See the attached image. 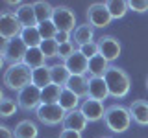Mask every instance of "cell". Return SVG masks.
Here are the masks:
<instances>
[{
    "instance_id": "cell-14",
    "label": "cell",
    "mask_w": 148,
    "mask_h": 138,
    "mask_svg": "<svg viewBox=\"0 0 148 138\" xmlns=\"http://www.w3.org/2000/svg\"><path fill=\"white\" fill-rule=\"evenodd\" d=\"M87 118L83 116V112L80 109H76V110H71V112H67V116H65L63 120V129H69V131H78V133H82L83 129L87 127Z\"/></svg>"
},
{
    "instance_id": "cell-32",
    "label": "cell",
    "mask_w": 148,
    "mask_h": 138,
    "mask_svg": "<svg viewBox=\"0 0 148 138\" xmlns=\"http://www.w3.org/2000/svg\"><path fill=\"white\" fill-rule=\"evenodd\" d=\"M80 52L85 55L87 59H92L95 57V55H98V43H95V41H92V43H89V44H83V46H80Z\"/></svg>"
},
{
    "instance_id": "cell-36",
    "label": "cell",
    "mask_w": 148,
    "mask_h": 138,
    "mask_svg": "<svg viewBox=\"0 0 148 138\" xmlns=\"http://www.w3.org/2000/svg\"><path fill=\"white\" fill-rule=\"evenodd\" d=\"M59 138H82V133L78 131H69V129H63L59 133Z\"/></svg>"
},
{
    "instance_id": "cell-3",
    "label": "cell",
    "mask_w": 148,
    "mask_h": 138,
    "mask_svg": "<svg viewBox=\"0 0 148 138\" xmlns=\"http://www.w3.org/2000/svg\"><path fill=\"white\" fill-rule=\"evenodd\" d=\"M4 85L9 90H18L26 89L28 85H32V68L26 66L24 63L8 66V70L4 72Z\"/></svg>"
},
{
    "instance_id": "cell-22",
    "label": "cell",
    "mask_w": 148,
    "mask_h": 138,
    "mask_svg": "<svg viewBox=\"0 0 148 138\" xmlns=\"http://www.w3.org/2000/svg\"><path fill=\"white\" fill-rule=\"evenodd\" d=\"M109 66H111L109 61H106V59L98 53L92 59H89V70H87V74H89V77H104Z\"/></svg>"
},
{
    "instance_id": "cell-5",
    "label": "cell",
    "mask_w": 148,
    "mask_h": 138,
    "mask_svg": "<svg viewBox=\"0 0 148 138\" xmlns=\"http://www.w3.org/2000/svg\"><path fill=\"white\" fill-rule=\"evenodd\" d=\"M22 24L18 22V18L15 15V11H4L0 15V37L4 41H13V39H18L22 33Z\"/></svg>"
},
{
    "instance_id": "cell-24",
    "label": "cell",
    "mask_w": 148,
    "mask_h": 138,
    "mask_svg": "<svg viewBox=\"0 0 148 138\" xmlns=\"http://www.w3.org/2000/svg\"><path fill=\"white\" fill-rule=\"evenodd\" d=\"M34 9H35V17H37V26L43 24V22H46V20H52L54 6L50 2L37 0V2H34Z\"/></svg>"
},
{
    "instance_id": "cell-27",
    "label": "cell",
    "mask_w": 148,
    "mask_h": 138,
    "mask_svg": "<svg viewBox=\"0 0 148 138\" xmlns=\"http://www.w3.org/2000/svg\"><path fill=\"white\" fill-rule=\"evenodd\" d=\"M106 7H108L111 18H122L130 11L126 0H106Z\"/></svg>"
},
{
    "instance_id": "cell-20",
    "label": "cell",
    "mask_w": 148,
    "mask_h": 138,
    "mask_svg": "<svg viewBox=\"0 0 148 138\" xmlns=\"http://www.w3.org/2000/svg\"><path fill=\"white\" fill-rule=\"evenodd\" d=\"M13 135H15V138H37L39 129H37V123L32 122V120H21L17 123Z\"/></svg>"
},
{
    "instance_id": "cell-7",
    "label": "cell",
    "mask_w": 148,
    "mask_h": 138,
    "mask_svg": "<svg viewBox=\"0 0 148 138\" xmlns=\"http://www.w3.org/2000/svg\"><path fill=\"white\" fill-rule=\"evenodd\" d=\"M65 116H67V112H65L58 103L56 105L41 103L35 110V118L39 120L41 123H45V125H58V123H63Z\"/></svg>"
},
{
    "instance_id": "cell-10",
    "label": "cell",
    "mask_w": 148,
    "mask_h": 138,
    "mask_svg": "<svg viewBox=\"0 0 148 138\" xmlns=\"http://www.w3.org/2000/svg\"><path fill=\"white\" fill-rule=\"evenodd\" d=\"M96 43H98V53L109 63L115 61V59L120 55V52H122L120 41L117 37H113V35H102Z\"/></svg>"
},
{
    "instance_id": "cell-8",
    "label": "cell",
    "mask_w": 148,
    "mask_h": 138,
    "mask_svg": "<svg viewBox=\"0 0 148 138\" xmlns=\"http://www.w3.org/2000/svg\"><path fill=\"white\" fill-rule=\"evenodd\" d=\"M85 17H87V22L92 26V28H108L109 22L113 20L106 7V2H92L85 11Z\"/></svg>"
},
{
    "instance_id": "cell-33",
    "label": "cell",
    "mask_w": 148,
    "mask_h": 138,
    "mask_svg": "<svg viewBox=\"0 0 148 138\" xmlns=\"http://www.w3.org/2000/svg\"><path fill=\"white\" fill-rule=\"evenodd\" d=\"M128 7L135 13H146L148 11V0H128Z\"/></svg>"
},
{
    "instance_id": "cell-13",
    "label": "cell",
    "mask_w": 148,
    "mask_h": 138,
    "mask_svg": "<svg viewBox=\"0 0 148 138\" xmlns=\"http://www.w3.org/2000/svg\"><path fill=\"white\" fill-rule=\"evenodd\" d=\"M109 96V89L104 77H89V90H87V98L104 101Z\"/></svg>"
},
{
    "instance_id": "cell-21",
    "label": "cell",
    "mask_w": 148,
    "mask_h": 138,
    "mask_svg": "<svg viewBox=\"0 0 148 138\" xmlns=\"http://www.w3.org/2000/svg\"><path fill=\"white\" fill-rule=\"evenodd\" d=\"M32 85L39 87L41 90H43L45 87L52 85V74H50V66H48V64L32 70Z\"/></svg>"
},
{
    "instance_id": "cell-18",
    "label": "cell",
    "mask_w": 148,
    "mask_h": 138,
    "mask_svg": "<svg viewBox=\"0 0 148 138\" xmlns=\"http://www.w3.org/2000/svg\"><path fill=\"white\" fill-rule=\"evenodd\" d=\"M65 89L72 90L78 98H87V90H89V77L87 76H71Z\"/></svg>"
},
{
    "instance_id": "cell-35",
    "label": "cell",
    "mask_w": 148,
    "mask_h": 138,
    "mask_svg": "<svg viewBox=\"0 0 148 138\" xmlns=\"http://www.w3.org/2000/svg\"><path fill=\"white\" fill-rule=\"evenodd\" d=\"M72 33H67V31H58V35H56V41H58V44H65V43H71L72 41Z\"/></svg>"
},
{
    "instance_id": "cell-37",
    "label": "cell",
    "mask_w": 148,
    "mask_h": 138,
    "mask_svg": "<svg viewBox=\"0 0 148 138\" xmlns=\"http://www.w3.org/2000/svg\"><path fill=\"white\" fill-rule=\"evenodd\" d=\"M0 133H2V138H15L13 131H11V129H8L6 125H2V127H0Z\"/></svg>"
},
{
    "instance_id": "cell-23",
    "label": "cell",
    "mask_w": 148,
    "mask_h": 138,
    "mask_svg": "<svg viewBox=\"0 0 148 138\" xmlns=\"http://www.w3.org/2000/svg\"><path fill=\"white\" fill-rule=\"evenodd\" d=\"M59 107H61L65 112H71V110H76V109H80V98H78L76 94H74L72 90H69V89H63L61 90V98H59Z\"/></svg>"
},
{
    "instance_id": "cell-25",
    "label": "cell",
    "mask_w": 148,
    "mask_h": 138,
    "mask_svg": "<svg viewBox=\"0 0 148 138\" xmlns=\"http://www.w3.org/2000/svg\"><path fill=\"white\" fill-rule=\"evenodd\" d=\"M45 61H46V57H45V53H43L41 48H28L26 57H24V64H26V66H30L32 70H35V68L45 66V64H46Z\"/></svg>"
},
{
    "instance_id": "cell-34",
    "label": "cell",
    "mask_w": 148,
    "mask_h": 138,
    "mask_svg": "<svg viewBox=\"0 0 148 138\" xmlns=\"http://www.w3.org/2000/svg\"><path fill=\"white\" fill-rule=\"evenodd\" d=\"M74 52H76V48H74V43L71 41V43L59 44V55H58V57L65 61V59H69V57H71V55H72Z\"/></svg>"
},
{
    "instance_id": "cell-11",
    "label": "cell",
    "mask_w": 148,
    "mask_h": 138,
    "mask_svg": "<svg viewBox=\"0 0 148 138\" xmlns=\"http://www.w3.org/2000/svg\"><path fill=\"white\" fill-rule=\"evenodd\" d=\"M80 110L83 112V116L87 118V122H100V120H104V114H106L104 101L91 99V98H85L82 101Z\"/></svg>"
},
{
    "instance_id": "cell-28",
    "label": "cell",
    "mask_w": 148,
    "mask_h": 138,
    "mask_svg": "<svg viewBox=\"0 0 148 138\" xmlns=\"http://www.w3.org/2000/svg\"><path fill=\"white\" fill-rule=\"evenodd\" d=\"M61 87L58 85H48L41 90V99H43L45 105H56L59 103V98H61Z\"/></svg>"
},
{
    "instance_id": "cell-12",
    "label": "cell",
    "mask_w": 148,
    "mask_h": 138,
    "mask_svg": "<svg viewBox=\"0 0 148 138\" xmlns=\"http://www.w3.org/2000/svg\"><path fill=\"white\" fill-rule=\"evenodd\" d=\"M65 66L69 68V72L72 76H87V70H89V59L83 55L80 50H76L69 59H65Z\"/></svg>"
},
{
    "instance_id": "cell-30",
    "label": "cell",
    "mask_w": 148,
    "mask_h": 138,
    "mask_svg": "<svg viewBox=\"0 0 148 138\" xmlns=\"http://www.w3.org/2000/svg\"><path fill=\"white\" fill-rule=\"evenodd\" d=\"M39 48L43 50V53H45L46 59H52V57H58V55H59V44H58V41H56V39L43 41Z\"/></svg>"
},
{
    "instance_id": "cell-31",
    "label": "cell",
    "mask_w": 148,
    "mask_h": 138,
    "mask_svg": "<svg viewBox=\"0 0 148 138\" xmlns=\"http://www.w3.org/2000/svg\"><path fill=\"white\" fill-rule=\"evenodd\" d=\"M37 30H39L41 37H43V41H48V39H56V35H58V28L52 20H46L43 24L37 26Z\"/></svg>"
},
{
    "instance_id": "cell-19",
    "label": "cell",
    "mask_w": 148,
    "mask_h": 138,
    "mask_svg": "<svg viewBox=\"0 0 148 138\" xmlns=\"http://www.w3.org/2000/svg\"><path fill=\"white\" fill-rule=\"evenodd\" d=\"M50 74H52V85H58V87H61V89L67 87V83L72 76V74L69 72V68L65 66V63L52 64V66H50Z\"/></svg>"
},
{
    "instance_id": "cell-4",
    "label": "cell",
    "mask_w": 148,
    "mask_h": 138,
    "mask_svg": "<svg viewBox=\"0 0 148 138\" xmlns=\"http://www.w3.org/2000/svg\"><path fill=\"white\" fill-rule=\"evenodd\" d=\"M52 22L56 24L58 31H67V33H72L76 30V13L72 11L69 6H54V15H52Z\"/></svg>"
},
{
    "instance_id": "cell-6",
    "label": "cell",
    "mask_w": 148,
    "mask_h": 138,
    "mask_svg": "<svg viewBox=\"0 0 148 138\" xmlns=\"http://www.w3.org/2000/svg\"><path fill=\"white\" fill-rule=\"evenodd\" d=\"M26 52H28V46L21 39L8 41V43H4V48H2V61L8 63L9 66L21 64V63H24Z\"/></svg>"
},
{
    "instance_id": "cell-1",
    "label": "cell",
    "mask_w": 148,
    "mask_h": 138,
    "mask_svg": "<svg viewBox=\"0 0 148 138\" xmlns=\"http://www.w3.org/2000/svg\"><path fill=\"white\" fill-rule=\"evenodd\" d=\"M132 122L133 120H132V114H130V109L124 107V105L113 103L106 109L104 123L111 133H126L132 125Z\"/></svg>"
},
{
    "instance_id": "cell-39",
    "label": "cell",
    "mask_w": 148,
    "mask_h": 138,
    "mask_svg": "<svg viewBox=\"0 0 148 138\" xmlns=\"http://www.w3.org/2000/svg\"><path fill=\"white\" fill-rule=\"evenodd\" d=\"M146 89H148V79H146Z\"/></svg>"
},
{
    "instance_id": "cell-17",
    "label": "cell",
    "mask_w": 148,
    "mask_h": 138,
    "mask_svg": "<svg viewBox=\"0 0 148 138\" xmlns=\"http://www.w3.org/2000/svg\"><path fill=\"white\" fill-rule=\"evenodd\" d=\"M15 15L18 18V22L22 24V28H34V26H37V17H35L34 4H22L21 7L15 9Z\"/></svg>"
},
{
    "instance_id": "cell-26",
    "label": "cell",
    "mask_w": 148,
    "mask_h": 138,
    "mask_svg": "<svg viewBox=\"0 0 148 138\" xmlns=\"http://www.w3.org/2000/svg\"><path fill=\"white\" fill-rule=\"evenodd\" d=\"M18 39H21L22 43L28 46V48H39L41 43H43V37H41L37 26H34V28H24Z\"/></svg>"
},
{
    "instance_id": "cell-15",
    "label": "cell",
    "mask_w": 148,
    "mask_h": 138,
    "mask_svg": "<svg viewBox=\"0 0 148 138\" xmlns=\"http://www.w3.org/2000/svg\"><path fill=\"white\" fill-rule=\"evenodd\" d=\"M130 114H132V120L137 123V125L145 127L148 125V101L146 99H135L130 105Z\"/></svg>"
},
{
    "instance_id": "cell-29",
    "label": "cell",
    "mask_w": 148,
    "mask_h": 138,
    "mask_svg": "<svg viewBox=\"0 0 148 138\" xmlns=\"http://www.w3.org/2000/svg\"><path fill=\"white\" fill-rule=\"evenodd\" d=\"M17 109H18L17 99H13V98H2V101H0V116H2V118L13 116V114L17 112Z\"/></svg>"
},
{
    "instance_id": "cell-38",
    "label": "cell",
    "mask_w": 148,
    "mask_h": 138,
    "mask_svg": "<svg viewBox=\"0 0 148 138\" xmlns=\"http://www.w3.org/2000/svg\"><path fill=\"white\" fill-rule=\"evenodd\" d=\"M100 138H111V136H100Z\"/></svg>"
},
{
    "instance_id": "cell-2",
    "label": "cell",
    "mask_w": 148,
    "mask_h": 138,
    "mask_svg": "<svg viewBox=\"0 0 148 138\" xmlns=\"http://www.w3.org/2000/svg\"><path fill=\"white\" fill-rule=\"evenodd\" d=\"M104 79L108 83L111 98L120 99V98H124V96H128L130 89H132V81H130V76L126 74V70H122V68H119V66H113V64L108 68Z\"/></svg>"
},
{
    "instance_id": "cell-9",
    "label": "cell",
    "mask_w": 148,
    "mask_h": 138,
    "mask_svg": "<svg viewBox=\"0 0 148 138\" xmlns=\"http://www.w3.org/2000/svg\"><path fill=\"white\" fill-rule=\"evenodd\" d=\"M17 103H18V109L26 110V112L37 110V107L43 103V99H41V89L35 85H28L26 89H22L18 92Z\"/></svg>"
},
{
    "instance_id": "cell-16",
    "label": "cell",
    "mask_w": 148,
    "mask_h": 138,
    "mask_svg": "<svg viewBox=\"0 0 148 138\" xmlns=\"http://www.w3.org/2000/svg\"><path fill=\"white\" fill-rule=\"evenodd\" d=\"M92 39H95V28H92L89 22L80 24L76 30L72 31V43L78 44V48H80V46H83V44L92 43Z\"/></svg>"
}]
</instances>
